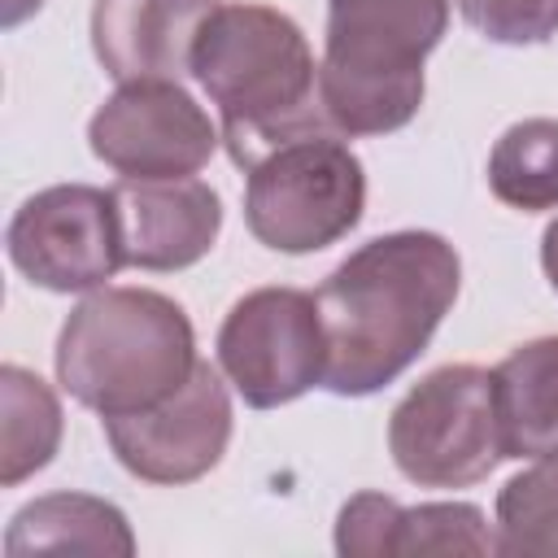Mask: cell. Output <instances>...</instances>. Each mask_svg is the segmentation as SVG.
Returning <instances> with one entry per match:
<instances>
[{
	"label": "cell",
	"mask_w": 558,
	"mask_h": 558,
	"mask_svg": "<svg viewBox=\"0 0 558 558\" xmlns=\"http://www.w3.org/2000/svg\"><path fill=\"white\" fill-rule=\"evenodd\" d=\"M4 554H135V536L126 514L87 493H48L22 506L4 532Z\"/></svg>",
	"instance_id": "15"
},
{
	"label": "cell",
	"mask_w": 558,
	"mask_h": 558,
	"mask_svg": "<svg viewBox=\"0 0 558 558\" xmlns=\"http://www.w3.org/2000/svg\"><path fill=\"white\" fill-rule=\"evenodd\" d=\"M462 262L436 231H392L353 248L314 292L327 336L323 388L366 397L392 384L453 310Z\"/></svg>",
	"instance_id": "1"
},
{
	"label": "cell",
	"mask_w": 558,
	"mask_h": 558,
	"mask_svg": "<svg viewBox=\"0 0 558 558\" xmlns=\"http://www.w3.org/2000/svg\"><path fill=\"white\" fill-rule=\"evenodd\" d=\"M488 187L501 205L541 214L558 209V118H523L488 153Z\"/></svg>",
	"instance_id": "17"
},
{
	"label": "cell",
	"mask_w": 558,
	"mask_h": 558,
	"mask_svg": "<svg viewBox=\"0 0 558 558\" xmlns=\"http://www.w3.org/2000/svg\"><path fill=\"white\" fill-rule=\"evenodd\" d=\"M497 554L558 558V462L506 480L497 493Z\"/></svg>",
	"instance_id": "18"
},
{
	"label": "cell",
	"mask_w": 558,
	"mask_h": 558,
	"mask_svg": "<svg viewBox=\"0 0 558 558\" xmlns=\"http://www.w3.org/2000/svg\"><path fill=\"white\" fill-rule=\"evenodd\" d=\"M113 458L148 484H192L218 466L231 440V397L209 362L153 410L100 418Z\"/></svg>",
	"instance_id": "10"
},
{
	"label": "cell",
	"mask_w": 558,
	"mask_h": 558,
	"mask_svg": "<svg viewBox=\"0 0 558 558\" xmlns=\"http://www.w3.org/2000/svg\"><path fill=\"white\" fill-rule=\"evenodd\" d=\"M0 405H4L0 484L13 488L52 462V453L61 445V401L35 371L4 366L0 371Z\"/></svg>",
	"instance_id": "16"
},
{
	"label": "cell",
	"mask_w": 558,
	"mask_h": 558,
	"mask_svg": "<svg viewBox=\"0 0 558 558\" xmlns=\"http://www.w3.org/2000/svg\"><path fill=\"white\" fill-rule=\"evenodd\" d=\"M196 362L187 314L153 288H96L57 336L61 388L100 418L161 405L192 379Z\"/></svg>",
	"instance_id": "3"
},
{
	"label": "cell",
	"mask_w": 558,
	"mask_h": 558,
	"mask_svg": "<svg viewBox=\"0 0 558 558\" xmlns=\"http://www.w3.org/2000/svg\"><path fill=\"white\" fill-rule=\"evenodd\" d=\"M39 4H44V0H4V26L26 22L31 13H39Z\"/></svg>",
	"instance_id": "21"
},
{
	"label": "cell",
	"mask_w": 558,
	"mask_h": 558,
	"mask_svg": "<svg viewBox=\"0 0 558 558\" xmlns=\"http://www.w3.org/2000/svg\"><path fill=\"white\" fill-rule=\"evenodd\" d=\"M449 26V0H327L318 100L349 135L401 131L423 105V57Z\"/></svg>",
	"instance_id": "4"
},
{
	"label": "cell",
	"mask_w": 558,
	"mask_h": 558,
	"mask_svg": "<svg viewBox=\"0 0 558 558\" xmlns=\"http://www.w3.org/2000/svg\"><path fill=\"white\" fill-rule=\"evenodd\" d=\"M192 74L218 105L222 144L240 170L292 135L331 126L310 39L270 4H218L192 48Z\"/></svg>",
	"instance_id": "2"
},
{
	"label": "cell",
	"mask_w": 558,
	"mask_h": 558,
	"mask_svg": "<svg viewBox=\"0 0 558 558\" xmlns=\"http://www.w3.org/2000/svg\"><path fill=\"white\" fill-rule=\"evenodd\" d=\"M336 549L344 558H432V554H497L488 519L471 501L397 506L384 493H357L340 506Z\"/></svg>",
	"instance_id": "12"
},
{
	"label": "cell",
	"mask_w": 558,
	"mask_h": 558,
	"mask_svg": "<svg viewBox=\"0 0 558 558\" xmlns=\"http://www.w3.org/2000/svg\"><path fill=\"white\" fill-rule=\"evenodd\" d=\"M466 26L493 44H545L558 35V0H453Z\"/></svg>",
	"instance_id": "19"
},
{
	"label": "cell",
	"mask_w": 558,
	"mask_h": 558,
	"mask_svg": "<svg viewBox=\"0 0 558 558\" xmlns=\"http://www.w3.org/2000/svg\"><path fill=\"white\" fill-rule=\"evenodd\" d=\"M218 366L253 410H275L323 384L327 336L314 292H244L218 327Z\"/></svg>",
	"instance_id": "7"
},
{
	"label": "cell",
	"mask_w": 558,
	"mask_h": 558,
	"mask_svg": "<svg viewBox=\"0 0 558 558\" xmlns=\"http://www.w3.org/2000/svg\"><path fill=\"white\" fill-rule=\"evenodd\" d=\"M126 266L183 270L196 266L222 227V201L201 179H118L113 187Z\"/></svg>",
	"instance_id": "11"
},
{
	"label": "cell",
	"mask_w": 558,
	"mask_h": 558,
	"mask_svg": "<svg viewBox=\"0 0 558 558\" xmlns=\"http://www.w3.org/2000/svg\"><path fill=\"white\" fill-rule=\"evenodd\" d=\"M506 458L558 462V336L527 340L493 366Z\"/></svg>",
	"instance_id": "14"
},
{
	"label": "cell",
	"mask_w": 558,
	"mask_h": 558,
	"mask_svg": "<svg viewBox=\"0 0 558 558\" xmlns=\"http://www.w3.org/2000/svg\"><path fill=\"white\" fill-rule=\"evenodd\" d=\"M397 471L418 488H466L506 458L493 371L458 362L418 379L388 418Z\"/></svg>",
	"instance_id": "6"
},
{
	"label": "cell",
	"mask_w": 558,
	"mask_h": 558,
	"mask_svg": "<svg viewBox=\"0 0 558 558\" xmlns=\"http://www.w3.org/2000/svg\"><path fill=\"white\" fill-rule=\"evenodd\" d=\"M214 9L218 0H92L96 61L118 83H179Z\"/></svg>",
	"instance_id": "13"
},
{
	"label": "cell",
	"mask_w": 558,
	"mask_h": 558,
	"mask_svg": "<svg viewBox=\"0 0 558 558\" xmlns=\"http://www.w3.org/2000/svg\"><path fill=\"white\" fill-rule=\"evenodd\" d=\"M244 174V222L275 253L336 244L357 227L366 205V170L331 126L275 144Z\"/></svg>",
	"instance_id": "5"
},
{
	"label": "cell",
	"mask_w": 558,
	"mask_h": 558,
	"mask_svg": "<svg viewBox=\"0 0 558 558\" xmlns=\"http://www.w3.org/2000/svg\"><path fill=\"white\" fill-rule=\"evenodd\" d=\"M13 266L48 292H96L122 266V231L113 192L92 183H57L22 201L9 222Z\"/></svg>",
	"instance_id": "8"
},
{
	"label": "cell",
	"mask_w": 558,
	"mask_h": 558,
	"mask_svg": "<svg viewBox=\"0 0 558 558\" xmlns=\"http://www.w3.org/2000/svg\"><path fill=\"white\" fill-rule=\"evenodd\" d=\"M87 144L122 179H187L214 148L218 126L170 78L122 83L87 122Z\"/></svg>",
	"instance_id": "9"
},
{
	"label": "cell",
	"mask_w": 558,
	"mask_h": 558,
	"mask_svg": "<svg viewBox=\"0 0 558 558\" xmlns=\"http://www.w3.org/2000/svg\"><path fill=\"white\" fill-rule=\"evenodd\" d=\"M541 266H545V279H549V288L558 292V218L545 227V235H541Z\"/></svg>",
	"instance_id": "20"
}]
</instances>
